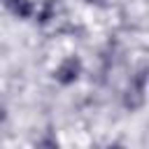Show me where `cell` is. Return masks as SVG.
I'll list each match as a JSON object with an SVG mask.
<instances>
[{
    "label": "cell",
    "mask_w": 149,
    "mask_h": 149,
    "mask_svg": "<svg viewBox=\"0 0 149 149\" xmlns=\"http://www.w3.org/2000/svg\"><path fill=\"white\" fill-rule=\"evenodd\" d=\"M144 93H147V72L140 70L133 79H130V88L126 95V107L128 109H137L144 105Z\"/></svg>",
    "instance_id": "1"
},
{
    "label": "cell",
    "mask_w": 149,
    "mask_h": 149,
    "mask_svg": "<svg viewBox=\"0 0 149 149\" xmlns=\"http://www.w3.org/2000/svg\"><path fill=\"white\" fill-rule=\"evenodd\" d=\"M79 74H81V61L77 58V56H68L58 68H56V79L61 81V84H74L77 79H79Z\"/></svg>",
    "instance_id": "2"
},
{
    "label": "cell",
    "mask_w": 149,
    "mask_h": 149,
    "mask_svg": "<svg viewBox=\"0 0 149 149\" xmlns=\"http://www.w3.org/2000/svg\"><path fill=\"white\" fill-rule=\"evenodd\" d=\"M5 5L9 7V12L19 19H28L33 14V5L28 0H5Z\"/></svg>",
    "instance_id": "3"
},
{
    "label": "cell",
    "mask_w": 149,
    "mask_h": 149,
    "mask_svg": "<svg viewBox=\"0 0 149 149\" xmlns=\"http://www.w3.org/2000/svg\"><path fill=\"white\" fill-rule=\"evenodd\" d=\"M5 116H7V114H5V107H0V126L5 123Z\"/></svg>",
    "instance_id": "4"
}]
</instances>
